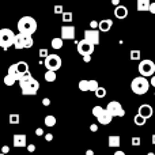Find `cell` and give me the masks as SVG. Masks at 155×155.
<instances>
[{
  "mask_svg": "<svg viewBox=\"0 0 155 155\" xmlns=\"http://www.w3.org/2000/svg\"><path fill=\"white\" fill-rule=\"evenodd\" d=\"M18 82H19V86H21V90L23 95H35L38 93V90H40V83H38L37 79H34L31 76L30 71L23 74L18 79Z\"/></svg>",
  "mask_w": 155,
  "mask_h": 155,
  "instance_id": "6da1fadb",
  "label": "cell"
},
{
  "mask_svg": "<svg viewBox=\"0 0 155 155\" xmlns=\"http://www.w3.org/2000/svg\"><path fill=\"white\" fill-rule=\"evenodd\" d=\"M18 31L19 33H25V34H30L33 35L37 31V21L33 16H22L18 21Z\"/></svg>",
  "mask_w": 155,
  "mask_h": 155,
  "instance_id": "7a4b0ae2",
  "label": "cell"
},
{
  "mask_svg": "<svg viewBox=\"0 0 155 155\" xmlns=\"http://www.w3.org/2000/svg\"><path fill=\"white\" fill-rule=\"evenodd\" d=\"M131 90L136 95H144L150 90V82L144 76H136L131 82Z\"/></svg>",
  "mask_w": 155,
  "mask_h": 155,
  "instance_id": "3957f363",
  "label": "cell"
},
{
  "mask_svg": "<svg viewBox=\"0 0 155 155\" xmlns=\"http://www.w3.org/2000/svg\"><path fill=\"white\" fill-rule=\"evenodd\" d=\"M34 41H33V35L25 34V33H18L15 34L14 38V48L15 49H29L33 46Z\"/></svg>",
  "mask_w": 155,
  "mask_h": 155,
  "instance_id": "277c9868",
  "label": "cell"
},
{
  "mask_svg": "<svg viewBox=\"0 0 155 155\" xmlns=\"http://www.w3.org/2000/svg\"><path fill=\"white\" fill-rule=\"evenodd\" d=\"M93 116L94 117H97V120H98L99 124H102V125H107V124L112 123V116H110V113L107 112L106 109H104L102 106H99V105H97V106L93 107Z\"/></svg>",
  "mask_w": 155,
  "mask_h": 155,
  "instance_id": "5b68a950",
  "label": "cell"
},
{
  "mask_svg": "<svg viewBox=\"0 0 155 155\" xmlns=\"http://www.w3.org/2000/svg\"><path fill=\"white\" fill-rule=\"evenodd\" d=\"M14 38L15 33L11 29H0V48L8 49L14 45Z\"/></svg>",
  "mask_w": 155,
  "mask_h": 155,
  "instance_id": "8992f818",
  "label": "cell"
},
{
  "mask_svg": "<svg viewBox=\"0 0 155 155\" xmlns=\"http://www.w3.org/2000/svg\"><path fill=\"white\" fill-rule=\"evenodd\" d=\"M155 72V63L150 59H146V60H142L139 63V74L140 76H144V78H148V76H153Z\"/></svg>",
  "mask_w": 155,
  "mask_h": 155,
  "instance_id": "52a82bcc",
  "label": "cell"
},
{
  "mask_svg": "<svg viewBox=\"0 0 155 155\" xmlns=\"http://www.w3.org/2000/svg\"><path fill=\"white\" fill-rule=\"evenodd\" d=\"M61 59H60V56H57V54H48V56L45 57V60H44V65L46 67V70L49 71H57L61 68Z\"/></svg>",
  "mask_w": 155,
  "mask_h": 155,
  "instance_id": "ba28073f",
  "label": "cell"
},
{
  "mask_svg": "<svg viewBox=\"0 0 155 155\" xmlns=\"http://www.w3.org/2000/svg\"><path fill=\"white\" fill-rule=\"evenodd\" d=\"M105 109L110 113V116H112V117H124V116H125V110L123 109L121 104H120V102H117V101L109 102V104H107V106L105 107Z\"/></svg>",
  "mask_w": 155,
  "mask_h": 155,
  "instance_id": "9c48e42d",
  "label": "cell"
},
{
  "mask_svg": "<svg viewBox=\"0 0 155 155\" xmlns=\"http://www.w3.org/2000/svg\"><path fill=\"white\" fill-rule=\"evenodd\" d=\"M94 48L95 46L93 45V44H90L88 41H86L84 38H83L82 41H79L76 45V49H78V53L80 54V56H86V54H93L94 53Z\"/></svg>",
  "mask_w": 155,
  "mask_h": 155,
  "instance_id": "30bf717a",
  "label": "cell"
},
{
  "mask_svg": "<svg viewBox=\"0 0 155 155\" xmlns=\"http://www.w3.org/2000/svg\"><path fill=\"white\" fill-rule=\"evenodd\" d=\"M84 40L88 41L90 44H93L94 46L99 44V30L97 29H88L84 30Z\"/></svg>",
  "mask_w": 155,
  "mask_h": 155,
  "instance_id": "8fae6325",
  "label": "cell"
},
{
  "mask_svg": "<svg viewBox=\"0 0 155 155\" xmlns=\"http://www.w3.org/2000/svg\"><path fill=\"white\" fill-rule=\"evenodd\" d=\"M98 86L99 84L97 80H80L78 87L80 91H95Z\"/></svg>",
  "mask_w": 155,
  "mask_h": 155,
  "instance_id": "7c38bea8",
  "label": "cell"
},
{
  "mask_svg": "<svg viewBox=\"0 0 155 155\" xmlns=\"http://www.w3.org/2000/svg\"><path fill=\"white\" fill-rule=\"evenodd\" d=\"M75 27L74 26H63L61 27V40H75Z\"/></svg>",
  "mask_w": 155,
  "mask_h": 155,
  "instance_id": "4fadbf2b",
  "label": "cell"
},
{
  "mask_svg": "<svg viewBox=\"0 0 155 155\" xmlns=\"http://www.w3.org/2000/svg\"><path fill=\"white\" fill-rule=\"evenodd\" d=\"M137 113H139L140 116H143L144 118H151L153 117V114H154V109H153V106L151 105H148V104H143V105H140L139 106V110H137Z\"/></svg>",
  "mask_w": 155,
  "mask_h": 155,
  "instance_id": "5bb4252c",
  "label": "cell"
},
{
  "mask_svg": "<svg viewBox=\"0 0 155 155\" xmlns=\"http://www.w3.org/2000/svg\"><path fill=\"white\" fill-rule=\"evenodd\" d=\"M12 144H14V147H26L27 146L26 135H14Z\"/></svg>",
  "mask_w": 155,
  "mask_h": 155,
  "instance_id": "9a60e30c",
  "label": "cell"
},
{
  "mask_svg": "<svg viewBox=\"0 0 155 155\" xmlns=\"http://www.w3.org/2000/svg\"><path fill=\"white\" fill-rule=\"evenodd\" d=\"M114 16L117 19H125L128 16V8L125 5H116L114 8Z\"/></svg>",
  "mask_w": 155,
  "mask_h": 155,
  "instance_id": "2e32d148",
  "label": "cell"
},
{
  "mask_svg": "<svg viewBox=\"0 0 155 155\" xmlns=\"http://www.w3.org/2000/svg\"><path fill=\"white\" fill-rule=\"evenodd\" d=\"M107 146L110 148H118L121 146V137L118 135H110L107 137Z\"/></svg>",
  "mask_w": 155,
  "mask_h": 155,
  "instance_id": "e0dca14e",
  "label": "cell"
},
{
  "mask_svg": "<svg viewBox=\"0 0 155 155\" xmlns=\"http://www.w3.org/2000/svg\"><path fill=\"white\" fill-rule=\"evenodd\" d=\"M113 26V21L112 19H104V21L98 22V29L99 31H104V33H107Z\"/></svg>",
  "mask_w": 155,
  "mask_h": 155,
  "instance_id": "ac0fdd59",
  "label": "cell"
},
{
  "mask_svg": "<svg viewBox=\"0 0 155 155\" xmlns=\"http://www.w3.org/2000/svg\"><path fill=\"white\" fill-rule=\"evenodd\" d=\"M15 67H16V71L19 72V75H23V74L29 72V64L26 61H18L15 63Z\"/></svg>",
  "mask_w": 155,
  "mask_h": 155,
  "instance_id": "d6986e66",
  "label": "cell"
},
{
  "mask_svg": "<svg viewBox=\"0 0 155 155\" xmlns=\"http://www.w3.org/2000/svg\"><path fill=\"white\" fill-rule=\"evenodd\" d=\"M150 0H137L136 2V8L137 11L143 12V11H148V7H150Z\"/></svg>",
  "mask_w": 155,
  "mask_h": 155,
  "instance_id": "ffe728a7",
  "label": "cell"
},
{
  "mask_svg": "<svg viewBox=\"0 0 155 155\" xmlns=\"http://www.w3.org/2000/svg\"><path fill=\"white\" fill-rule=\"evenodd\" d=\"M63 45H64V42H63V40L60 37H56V38H53V40H52V48L56 49V51L61 49Z\"/></svg>",
  "mask_w": 155,
  "mask_h": 155,
  "instance_id": "44dd1931",
  "label": "cell"
},
{
  "mask_svg": "<svg viewBox=\"0 0 155 155\" xmlns=\"http://www.w3.org/2000/svg\"><path fill=\"white\" fill-rule=\"evenodd\" d=\"M44 78H45V80H46V82H49V83L54 82V80H56V78H57L56 71H49L48 70L45 72V75H44Z\"/></svg>",
  "mask_w": 155,
  "mask_h": 155,
  "instance_id": "7402d4cb",
  "label": "cell"
},
{
  "mask_svg": "<svg viewBox=\"0 0 155 155\" xmlns=\"http://www.w3.org/2000/svg\"><path fill=\"white\" fill-rule=\"evenodd\" d=\"M8 75H11L14 78L15 80H18L19 78H21V75H19V72L16 71V67H15V64H12V65H10V68H8Z\"/></svg>",
  "mask_w": 155,
  "mask_h": 155,
  "instance_id": "603a6c76",
  "label": "cell"
},
{
  "mask_svg": "<svg viewBox=\"0 0 155 155\" xmlns=\"http://www.w3.org/2000/svg\"><path fill=\"white\" fill-rule=\"evenodd\" d=\"M146 121H147V118H144L143 116H140L139 113H137V114L134 117V123L136 124L137 127H143L146 124Z\"/></svg>",
  "mask_w": 155,
  "mask_h": 155,
  "instance_id": "cb8c5ba5",
  "label": "cell"
},
{
  "mask_svg": "<svg viewBox=\"0 0 155 155\" xmlns=\"http://www.w3.org/2000/svg\"><path fill=\"white\" fill-rule=\"evenodd\" d=\"M56 117H54V116H46L45 117V120H44V123H45V125L46 127H54L56 125Z\"/></svg>",
  "mask_w": 155,
  "mask_h": 155,
  "instance_id": "d4e9b609",
  "label": "cell"
},
{
  "mask_svg": "<svg viewBox=\"0 0 155 155\" xmlns=\"http://www.w3.org/2000/svg\"><path fill=\"white\" fill-rule=\"evenodd\" d=\"M129 57H131V60H134V61L140 60V57H142V52L137 51V49H132V51L129 52Z\"/></svg>",
  "mask_w": 155,
  "mask_h": 155,
  "instance_id": "484cf974",
  "label": "cell"
},
{
  "mask_svg": "<svg viewBox=\"0 0 155 155\" xmlns=\"http://www.w3.org/2000/svg\"><path fill=\"white\" fill-rule=\"evenodd\" d=\"M95 93V95H97V98H105L106 97V88L105 87H97V90L94 91Z\"/></svg>",
  "mask_w": 155,
  "mask_h": 155,
  "instance_id": "4316f807",
  "label": "cell"
},
{
  "mask_svg": "<svg viewBox=\"0 0 155 155\" xmlns=\"http://www.w3.org/2000/svg\"><path fill=\"white\" fill-rule=\"evenodd\" d=\"M8 121H10V124H19L21 117H19L18 113H11L10 117H8Z\"/></svg>",
  "mask_w": 155,
  "mask_h": 155,
  "instance_id": "83f0119b",
  "label": "cell"
},
{
  "mask_svg": "<svg viewBox=\"0 0 155 155\" xmlns=\"http://www.w3.org/2000/svg\"><path fill=\"white\" fill-rule=\"evenodd\" d=\"M15 82H16V80L14 79L11 75H8V74L4 76V84L5 86H14V84H15Z\"/></svg>",
  "mask_w": 155,
  "mask_h": 155,
  "instance_id": "f1b7e54d",
  "label": "cell"
},
{
  "mask_svg": "<svg viewBox=\"0 0 155 155\" xmlns=\"http://www.w3.org/2000/svg\"><path fill=\"white\" fill-rule=\"evenodd\" d=\"M74 18V14L71 12V11H65V12H63V22H71Z\"/></svg>",
  "mask_w": 155,
  "mask_h": 155,
  "instance_id": "f546056e",
  "label": "cell"
},
{
  "mask_svg": "<svg viewBox=\"0 0 155 155\" xmlns=\"http://www.w3.org/2000/svg\"><path fill=\"white\" fill-rule=\"evenodd\" d=\"M131 143H132V146H140L142 144V139H140V137H137V136H135V137H132L131 139Z\"/></svg>",
  "mask_w": 155,
  "mask_h": 155,
  "instance_id": "4dcf8cb0",
  "label": "cell"
},
{
  "mask_svg": "<svg viewBox=\"0 0 155 155\" xmlns=\"http://www.w3.org/2000/svg\"><path fill=\"white\" fill-rule=\"evenodd\" d=\"M38 54H40V57H42V59H45V57L49 54V51H48V49H45V48H42V49H40V52H38Z\"/></svg>",
  "mask_w": 155,
  "mask_h": 155,
  "instance_id": "1f68e13d",
  "label": "cell"
},
{
  "mask_svg": "<svg viewBox=\"0 0 155 155\" xmlns=\"http://www.w3.org/2000/svg\"><path fill=\"white\" fill-rule=\"evenodd\" d=\"M54 14H63V5H54Z\"/></svg>",
  "mask_w": 155,
  "mask_h": 155,
  "instance_id": "d6a6232c",
  "label": "cell"
},
{
  "mask_svg": "<svg viewBox=\"0 0 155 155\" xmlns=\"http://www.w3.org/2000/svg\"><path fill=\"white\" fill-rule=\"evenodd\" d=\"M148 11H150L151 14H154V15H155V2H154V3H150V7H148Z\"/></svg>",
  "mask_w": 155,
  "mask_h": 155,
  "instance_id": "836d02e7",
  "label": "cell"
},
{
  "mask_svg": "<svg viewBox=\"0 0 155 155\" xmlns=\"http://www.w3.org/2000/svg\"><path fill=\"white\" fill-rule=\"evenodd\" d=\"M90 27H91V29H98V22H97V21H91L90 22Z\"/></svg>",
  "mask_w": 155,
  "mask_h": 155,
  "instance_id": "e575fe53",
  "label": "cell"
},
{
  "mask_svg": "<svg viewBox=\"0 0 155 155\" xmlns=\"http://www.w3.org/2000/svg\"><path fill=\"white\" fill-rule=\"evenodd\" d=\"M35 135H37V136H42V135H45L44 134V129L42 128H37L35 129Z\"/></svg>",
  "mask_w": 155,
  "mask_h": 155,
  "instance_id": "d590c367",
  "label": "cell"
},
{
  "mask_svg": "<svg viewBox=\"0 0 155 155\" xmlns=\"http://www.w3.org/2000/svg\"><path fill=\"white\" fill-rule=\"evenodd\" d=\"M27 147V151H29V153H34L35 151V146L34 144H29V146H26Z\"/></svg>",
  "mask_w": 155,
  "mask_h": 155,
  "instance_id": "8d00e7d4",
  "label": "cell"
},
{
  "mask_svg": "<svg viewBox=\"0 0 155 155\" xmlns=\"http://www.w3.org/2000/svg\"><path fill=\"white\" fill-rule=\"evenodd\" d=\"M42 105L44 106H49V105H51V99L49 98H42Z\"/></svg>",
  "mask_w": 155,
  "mask_h": 155,
  "instance_id": "74e56055",
  "label": "cell"
},
{
  "mask_svg": "<svg viewBox=\"0 0 155 155\" xmlns=\"http://www.w3.org/2000/svg\"><path fill=\"white\" fill-rule=\"evenodd\" d=\"M45 140L46 142H52V140H53V135L52 134H45Z\"/></svg>",
  "mask_w": 155,
  "mask_h": 155,
  "instance_id": "f35d334b",
  "label": "cell"
},
{
  "mask_svg": "<svg viewBox=\"0 0 155 155\" xmlns=\"http://www.w3.org/2000/svg\"><path fill=\"white\" fill-rule=\"evenodd\" d=\"M2 153L3 154H8V153H10V147H8V146H3V147H2Z\"/></svg>",
  "mask_w": 155,
  "mask_h": 155,
  "instance_id": "ab89813d",
  "label": "cell"
},
{
  "mask_svg": "<svg viewBox=\"0 0 155 155\" xmlns=\"http://www.w3.org/2000/svg\"><path fill=\"white\" fill-rule=\"evenodd\" d=\"M90 131L91 132H97V131H98V125H97V124H91V125H90Z\"/></svg>",
  "mask_w": 155,
  "mask_h": 155,
  "instance_id": "60d3db41",
  "label": "cell"
},
{
  "mask_svg": "<svg viewBox=\"0 0 155 155\" xmlns=\"http://www.w3.org/2000/svg\"><path fill=\"white\" fill-rule=\"evenodd\" d=\"M83 57V61L84 63H88L91 60V54H86V56H82Z\"/></svg>",
  "mask_w": 155,
  "mask_h": 155,
  "instance_id": "b9f144b4",
  "label": "cell"
},
{
  "mask_svg": "<svg viewBox=\"0 0 155 155\" xmlns=\"http://www.w3.org/2000/svg\"><path fill=\"white\" fill-rule=\"evenodd\" d=\"M148 82H150V86H153V87H155V75L151 76V79L148 80Z\"/></svg>",
  "mask_w": 155,
  "mask_h": 155,
  "instance_id": "7bdbcfd3",
  "label": "cell"
},
{
  "mask_svg": "<svg viewBox=\"0 0 155 155\" xmlns=\"http://www.w3.org/2000/svg\"><path fill=\"white\" fill-rule=\"evenodd\" d=\"M114 155H125V153H124V151H121V150H117L114 153Z\"/></svg>",
  "mask_w": 155,
  "mask_h": 155,
  "instance_id": "ee69618b",
  "label": "cell"
},
{
  "mask_svg": "<svg viewBox=\"0 0 155 155\" xmlns=\"http://www.w3.org/2000/svg\"><path fill=\"white\" fill-rule=\"evenodd\" d=\"M112 4L113 5H118L120 4V0H112Z\"/></svg>",
  "mask_w": 155,
  "mask_h": 155,
  "instance_id": "f6af8a7d",
  "label": "cell"
},
{
  "mask_svg": "<svg viewBox=\"0 0 155 155\" xmlns=\"http://www.w3.org/2000/svg\"><path fill=\"white\" fill-rule=\"evenodd\" d=\"M86 155H94L93 150H86Z\"/></svg>",
  "mask_w": 155,
  "mask_h": 155,
  "instance_id": "bcb514c9",
  "label": "cell"
},
{
  "mask_svg": "<svg viewBox=\"0 0 155 155\" xmlns=\"http://www.w3.org/2000/svg\"><path fill=\"white\" fill-rule=\"evenodd\" d=\"M151 143L155 146V135H153V137H151Z\"/></svg>",
  "mask_w": 155,
  "mask_h": 155,
  "instance_id": "7dc6e473",
  "label": "cell"
},
{
  "mask_svg": "<svg viewBox=\"0 0 155 155\" xmlns=\"http://www.w3.org/2000/svg\"><path fill=\"white\" fill-rule=\"evenodd\" d=\"M146 155H155V153H153V151H151V153H147Z\"/></svg>",
  "mask_w": 155,
  "mask_h": 155,
  "instance_id": "c3c4849f",
  "label": "cell"
},
{
  "mask_svg": "<svg viewBox=\"0 0 155 155\" xmlns=\"http://www.w3.org/2000/svg\"><path fill=\"white\" fill-rule=\"evenodd\" d=\"M0 155H4V154H3V153H0Z\"/></svg>",
  "mask_w": 155,
  "mask_h": 155,
  "instance_id": "681fc988",
  "label": "cell"
},
{
  "mask_svg": "<svg viewBox=\"0 0 155 155\" xmlns=\"http://www.w3.org/2000/svg\"><path fill=\"white\" fill-rule=\"evenodd\" d=\"M65 155H68V154H65Z\"/></svg>",
  "mask_w": 155,
  "mask_h": 155,
  "instance_id": "f907efd6",
  "label": "cell"
}]
</instances>
